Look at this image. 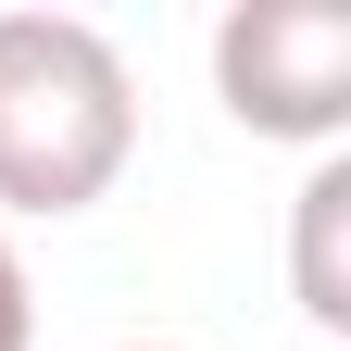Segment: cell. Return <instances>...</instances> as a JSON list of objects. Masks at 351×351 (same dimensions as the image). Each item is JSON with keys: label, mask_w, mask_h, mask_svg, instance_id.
Here are the masks:
<instances>
[{"label": "cell", "mask_w": 351, "mask_h": 351, "mask_svg": "<svg viewBox=\"0 0 351 351\" xmlns=\"http://www.w3.org/2000/svg\"><path fill=\"white\" fill-rule=\"evenodd\" d=\"M0 351H38V289H25V251L0 226Z\"/></svg>", "instance_id": "277c9868"}, {"label": "cell", "mask_w": 351, "mask_h": 351, "mask_svg": "<svg viewBox=\"0 0 351 351\" xmlns=\"http://www.w3.org/2000/svg\"><path fill=\"white\" fill-rule=\"evenodd\" d=\"M289 301L326 339H351V151H326L289 201Z\"/></svg>", "instance_id": "3957f363"}, {"label": "cell", "mask_w": 351, "mask_h": 351, "mask_svg": "<svg viewBox=\"0 0 351 351\" xmlns=\"http://www.w3.org/2000/svg\"><path fill=\"white\" fill-rule=\"evenodd\" d=\"M213 101L251 138L339 151L351 138V13L339 0H226L213 13Z\"/></svg>", "instance_id": "7a4b0ae2"}, {"label": "cell", "mask_w": 351, "mask_h": 351, "mask_svg": "<svg viewBox=\"0 0 351 351\" xmlns=\"http://www.w3.org/2000/svg\"><path fill=\"white\" fill-rule=\"evenodd\" d=\"M125 351H176V339H125Z\"/></svg>", "instance_id": "5b68a950"}, {"label": "cell", "mask_w": 351, "mask_h": 351, "mask_svg": "<svg viewBox=\"0 0 351 351\" xmlns=\"http://www.w3.org/2000/svg\"><path fill=\"white\" fill-rule=\"evenodd\" d=\"M138 151V75L88 13H0V213H88Z\"/></svg>", "instance_id": "6da1fadb"}]
</instances>
